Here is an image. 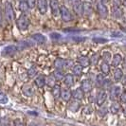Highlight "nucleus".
Returning a JSON list of instances; mask_svg holds the SVG:
<instances>
[{"label":"nucleus","instance_id":"nucleus-1","mask_svg":"<svg viewBox=\"0 0 126 126\" xmlns=\"http://www.w3.org/2000/svg\"><path fill=\"white\" fill-rule=\"evenodd\" d=\"M16 26L21 32H25L30 27V19L26 14H21L16 20Z\"/></svg>","mask_w":126,"mask_h":126},{"label":"nucleus","instance_id":"nucleus-2","mask_svg":"<svg viewBox=\"0 0 126 126\" xmlns=\"http://www.w3.org/2000/svg\"><path fill=\"white\" fill-rule=\"evenodd\" d=\"M4 12H5V17H6L7 21H8L9 23L13 22L14 17H15V13H14L13 7L11 2H6V3H5Z\"/></svg>","mask_w":126,"mask_h":126},{"label":"nucleus","instance_id":"nucleus-3","mask_svg":"<svg viewBox=\"0 0 126 126\" xmlns=\"http://www.w3.org/2000/svg\"><path fill=\"white\" fill-rule=\"evenodd\" d=\"M60 14H61V18L64 22H69L72 20V14L70 13L69 10L63 5L60 6Z\"/></svg>","mask_w":126,"mask_h":126},{"label":"nucleus","instance_id":"nucleus-4","mask_svg":"<svg viewBox=\"0 0 126 126\" xmlns=\"http://www.w3.org/2000/svg\"><path fill=\"white\" fill-rule=\"evenodd\" d=\"M72 2V7L75 13L78 16H81L83 14V7H82V0H71Z\"/></svg>","mask_w":126,"mask_h":126},{"label":"nucleus","instance_id":"nucleus-5","mask_svg":"<svg viewBox=\"0 0 126 126\" xmlns=\"http://www.w3.org/2000/svg\"><path fill=\"white\" fill-rule=\"evenodd\" d=\"M97 12L101 18H106L108 15V9L105 4L101 3V1L97 3Z\"/></svg>","mask_w":126,"mask_h":126},{"label":"nucleus","instance_id":"nucleus-6","mask_svg":"<svg viewBox=\"0 0 126 126\" xmlns=\"http://www.w3.org/2000/svg\"><path fill=\"white\" fill-rule=\"evenodd\" d=\"M18 50V47L15 46V45H10V46H7L5 47L2 51H1V54L3 56H11L14 53H16Z\"/></svg>","mask_w":126,"mask_h":126},{"label":"nucleus","instance_id":"nucleus-7","mask_svg":"<svg viewBox=\"0 0 126 126\" xmlns=\"http://www.w3.org/2000/svg\"><path fill=\"white\" fill-rule=\"evenodd\" d=\"M49 7L53 16L56 17L60 14V5L58 0H49Z\"/></svg>","mask_w":126,"mask_h":126},{"label":"nucleus","instance_id":"nucleus-8","mask_svg":"<svg viewBox=\"0 0 126 126\" xmlns=\"http://www.w3.org/2000/svg\"><path fill=\"white\" fill-rule=\"evenodd\" d=\"M106 100H107V93L105 91L101 90L98 93L97 97H96V103L98 106H102V104L106 101Z\"/></svg>","mask_w":126,"mask_h":126},{"label":"nucleus","instance_id":"nucleus-9","mask_svg":"<svg viewBox=\"0 0 126 126\" xmlns=\"http://www.w3.org/2000/svg\"><path fill=\"white\" fill-rule=\"evenodd\" d=\"M82 7H83V14H85L86 16H91V14L93 13L92 3L88 0H85L82 3Z\"/></svg>","mask_w":126,"mask_h":126},{"label":"nucleus","instance_id":"nucleus-10","mask_svg":"<svg viewBox=\"0 0 126 126\" xmlns=\"http://www.w3.org/2000/svg\"><path fill=\"white\" fill-rule=\"evenodd\" d=\"M47 0H37V8L38 11L41 14H45L47 12Z\"/></svg>","mask_w":126,"mask_h":126},{"label":"nucleus","instance_id":"nucleus-11","mask_svg":"<svg viewBox=\"0 0 126 126\" xmlns=\"http://www.w3.org/2000/svg\"><path fill=\"white\" fill-rule=\"evenodd\" d=\"M120 86H112L111 89H110V99L112 101H116L119 97H120Z\"/></svg>","mask_w":126,"mask_h":126},{"label":"nucleus","instance_id":"nucleus-12","mask_svg":"<svg viewBox=\"0 0 126 126\" xmlns=\"http://www.w3.org/2000/svg\"><path fill=\"white\" fill-rule=\"evenodd\" d=\"M81 88L82 89V91L84 93H88V92H91L92 90V82L90 80H82V83H81Z\"/></svg>","mask_w":126,"mask_h":126},{"label":"nucleus","instance_id":"nucleus-13","mask_svg":"<svg viewBox=\"0 0 126 126\" xmlns=\"http://www.w3.org/2000/svg\"><path fill=\"white\" fill-rule=\"evenodd\" d=\"M77 62H78V64H80L82 68L88 67L90 65V60L87 56H79L77 58Z\"/></svg>","mask_w":126,"mask_h":126},{"label":"nucleus","instance_id":"nucleus-14","mask_svg":"<svg viewBox=\"0 0 126 126\" xmlns=\"http://www.w3.org/2000/svg\"><path fill=\"white\" fill-rule=\"evenodd\" d=\"M61 98L63 101H69L72 98V92L70 91L69 88H63L62 89L61 92Z\"/></svg>","mask_w":126,"mask_h":126},{"label":"nucleus","instance_id":"nucleus-15","mask_svg":"<svg viewBox=\"0 0 126 126\" xmlns=\"http://www.w3.org/2000/svg\"><path fill=\"white\" fill-rule=\"evenodd\" d=\"M65 64H66V60H64L63 58H57L54 61V67L58 70L65 68Z\"/></svg>","mask_w":126,"mask_h":126},{"label":"nucleus","instance_id":"nucleus-16","mask_svg":"<svg viewBox=\"0 0 126 126\" xmlns=\"http://www.w3.org/2000/svg\"><path fill=\"white\" fill-rule=\"evenodd\" d=\"M72 98L76 101H82L84 98V92L82 88H77L72 92Z\"/></svg>","mask_w":126,"mask_h":126},{"label":"nucleus","instance_id":"nucleus-17","mask_svg":"<svg viewBox=\"0 0 126 126\" xmlns=\"http://www.w3.org/2000/svg\"><path fill=\"white\" fill-rule=\"evenodd\" d=\"M22 92L27 97H32L34 94V89L32 86V84H25L22 87Z\"/></svg>","mask_w":126,"mask_h":126},{"label":"nucleus","instance_id":"nucleus-18","mask_svg":"<svg viewBox=\"0 0 126 126\" xmlns=\"http://www.w3.org/2000/svg\"><path fill=\"white\" fill-rule=\"evenodd\" d=\"M63 83H64L65 86H67V88L73 86V84H74V76L72 75V74L65 75L64 78H63Z\"/></svg>","mask_w":126,"mask_h":126},{"label":"nucleus","instance_id":"nucleus-19","mask_svg":"<svg viewBox=\"0 0 126 126\" xmlns=\"http://www.w3.org/2000/svg\"><path fill=\"white\" fill-rule=\"evenodd\" d=\"M34 82L36 84V86L39 87V88H43L46 84V77L44 75H39L35 78L34 80Z\"/></svg>","mask_w":126,"mask_h":126},{"label":"nucleus","instance_id":"nucleus-20","mask_svg":"<svg viewBox=\"0 0 126 126\" xmlns=\"http://www.w3.org/2000/svg\"><path fill=\"white\" fill-rule=\"evenodd\" d=\"M32 39L37 43V44H44L46 43V37H45L43 34L41 33H36V34H33L32 35Z\"/></svg>","mask_w":126,"mask_h":126},{"label":"nucleus","instance_id":"nucleus-21","mask_svg":"<svg viewBox=\"0 0 126 126\" xmlns=\"http://www.w3.org/2000/svg\"><path fill=\"white\" fill-rule=\"evenodd\" d=\"M72 73H73V75L77 76V77H80V76H82V66L80 65V64H74L73 66H72Z\"/></svg>","mask_w":126,"mask_h":126},{"label":"nucleus","instance_id":"nucleus-22","mask_svg":"<svg viewBox=\"0 0 126 126\" xmlns=\"http://www.w3.org/2000/svg\"><path fill=\"white\" fill-rule=\"evenodd\" d=\"M80 107H81L80 102H79V101H76V100L73 101H71L69 103V105H68V109L71 110L72 112H77V111L80 109Z\"/></svg>","mask_w":126,"mask_h":126},{"label":"nucleus","instance_id":"nucleus-23","mask_svg":"<svg viewBox=\"0 0 126 126\" xmlns=\"http://www.w3.org/2000/svg\"><path fill=\"white\" fill-rule=\"evenodd\" d=\"M61 92H62V89H61L59 84H56V85H54V86L52 87V95H53V97H54L56 100L61 97Z\"/></svg>","mask_w":126,"mask_h":126},{"label":"nucleus","instance_id":"nucleus-24","mask_svg":"<svg viewBox=\"0 0 126 126\" xmlns=\"http://www.w3.org/2000/svg\"><path fill=\"white\" fill-rule=\"evenodd\" d=\"M122 62V57L120 54H115L112 59V65L117 67L120 64V63Z\"/></svg>","mask_w":126,"mask_h":126},{"label":"nucleus","instance_id":"nucleus-25","mask_svg":"<svg viewBox=\"0 0 126 126\" xmlns=\"http://www.w3.org/2000/svg\"><path fill=\"white\" fill-rule=\"evenodd\" d=\"M55 82H56V80H55L53 74H50L47 77H46V84H47L49 87H53L54 85H56Z\"/></svg>","mask_w":126,"mask_h":126},{"label":"nucleus","instance_id":"nucleus-26","mask_svg":"<svg viewBox=\"0 0 126 126\" xmlns=\"http://www.w3.org/2000/svg\"><path fill=\"white\" fill-rule=\"evenodd\" d=\"M100 59H101V56L98 54V53H93L91 57L89 58V60H90V64H92V65H96V64H98V63L100 62Z\"/></svg>","mask_w":126,"mask_h":126},{"label":"nucleus","instance_id":"nucleus-27","mask_svg":"<svg viewBox=\"0 0 126 126\" xmlns=\"http://www.w3.org/2000/svg\"><path fill=\"white\" fill-rule=\"evenodd\" d=\"M100 68H101V73H102L103 75H108L109 72H110V66H109L108 63H105V62H103V63H101Z\"/></svg>","mask_w":126,"mask_h":126},{"label":"nucleus","instance_id":"nucleus-28","mask_svg":"<svg viewBox=\"0 0 126 126\" xmlns=\"http://www.w3.org/2000/svg\"><path fill=\"white\" fill-rule=\"evenodd\" d=\"M122 78H123V72H122V70L120 69V68H117V69L115 70V72H114V79H115V81L120 82Z\"/></svg>","mask_w":126,"mask_h":126},{"label":"nucleus","instance_id":"nucleus-29","mask_svg":"<svg viewBox=\"0 0 126 126\" xmlns=\"http://www.w3.org/2000/svg\"><path fill=\"white\" fill-rule=\"evenodd\" d=\"M52 74H53V76H54V78H55L56 81H62V80H63V78H64V75H63L62 70L56 69Z\"/></svg>","mask_w":126,"mask_h":126},{"label":"nucleus","instance_id":"nucleus-30","mask_svg":"<svg viewBox=\"0 0 126 126\" xmlns=\"http://www.w3.org/2000/svg\"><path fill=\"white\" fill-rule=\"evenodd\" d=\"M120 109V105L118 102H113L110 106V112L112 114H117Z\"/></svg>","mask_w":126,"mask_h":126},{"label":"nucleus","instance_id":"nucleus-31","mask_svg":"<svg viewBox=\"0 0 126 126\" xmlns=\"http://www.w3.org/2000/svg\"><path fill=\"white\" fill-rule=\"evenodd\" d=\"M19 7H20V10H21V12L22 13H26L30 8H29V5H28V3H27V1L26 0H21L20 1V3H19Z\"/></svg>","mask_w":126,"mask_h":126},{"label":"nucleus","instance_id":"nucleus-32","mask_svg":"<svg viewBox=\"0 0 126 126\" xmlns=\"http://www.w3.org/2000/svg\"><path fill=\"white\" fill-rule=\"evenodd\" d=\"M104 81H105V79H104L103 75H101V74H98L97 75V77H96V83H97L98 86H102Z\"/></svg>","mask_w":126,"mask_h":126},{"label":"nucleus","instance_id":"nucleus-33","mask_svg":"<svg viewBox=\"0 0 126 126\" xmlns=\"http://www.w3.org/2000/svg\"><path fill=\"white\" fill-rule=\"evenodd\" d=\"M112 12H113V15L115 16V17L119 18V17L121 16V11H120V7H113Z\"/></svg>","mask_w":126,"mask_h":126},{"label":"nucleus","instance_id":"nucleus-34","mask_svg":"<svg viewBox=\"0 0 126 126\" xmlns=\"http://www.w3.org/2000/svg\"><path fill=\"white\" fill-rule=\"evenodd\" d=\"M101 59H102L103 62H105V63L109 62V61L111 60V54H110V52L104 51V52L102 53V55H101Z\"/></svg>","mask_w":126,"mask_h":126},{"label":"nucleus","instance_id":"nucleus-35","mask_svg":"<svg viewBox=\"0 0 126 126\" xmlns=\"http://www.w3.org/2000/svg\"><path fill=\"white\" fill-rule=\"evenodd\" d=\"M37 75V69L34 67V66H32L31 67L29 71H28V76H29V78H33V77H35V76Z\"/></svg>","mask_w":126,"mask_h":126},{"label":"nucleus","instance_id":"nucleus-36","mask_svg":"<svg viewBox=\"0 0 126 126\" xmlns=\"http://www.w3.org/2000/svg\"><path fill=\"white\" fill-rule=\"evenodd\" d=\"M8 102V97L4 93L0 92V104H5Z\"/></svg>","mask_w":126,"mask_h":126},{"label":"nucleus","instance_id":"nucleus-37","mask_svg":"<svg viewBox=\"0 0 126 126\" xmlns=\"http://www.w3.org/2000/svg\"><path fill=\"white\" fill-rule=\"evenodd\" d=\"M107 108L106 107H103V106H101V108L99 109V111H98V114L101 116V117H104L106 114H107Z\"/></svg>","mask_w":126,"mask_h":126},{"label":"nucleus","instance_id":"nucleus-38","mask_svg":"<svg viewBox=\"0 0 126 126\" xmlns=\"http://www.w3.org/2000/svg\"><path fill=\"white\" fill-rule=\"evenodd\" d=\"M93 112V108L91 105H86L85 107L83 108V113L86 114V115H89V114H92Z\"/></svg>","mask_w":126,"mask_h":126},{"label":"nucleus","instance_id":"nucleus-39","mask_svg":"<svg viewBox=\"0 0 126 126\" xmlns=\"http://www.w3.org/2000/svg\"><path fill=\"white\" fill-rule=\"evenodd\" d=\"M93 41H94L95 43L101 44V43H106V42H107V39H105V38H101V37H98V38H94Z\"/></svg>","mask_w":126,"mask_h":126},{"label":"nucleus","instance_id":"nucleus-40","mask_svg":"<svg viewBox=\"0 0 126 126\" xmlns=\"http://www.w3.org/2000/svg\"><path fill=\"white\" fill-rule=\"evenodd\" d=\"M26 1H27V3H28L30 9H33L35 7V3H36L35 0H26Z\"/></svg>","mask_w":126,"mask_h":126},{"label":"nucleus","instance_id":"nucleus-41","mask_svg":"<svg viewBox=\"0 0 126 126\" xmlns=\"http://www.w3.org/2000/svg\"><path fill=\"white\" fill-rule=\"evenodd\" d=\"M13 126H24V123L20 119H16L13 121Z\"/></svg>","mask_w":126,"mask_h":126},{"label":"nucleus","instance_id":"nucleus-42","mask_svg":"<svg viewBox=\"0 0 126 126\" xmlns=\"http://www.w3.org/2000/svg\"><path fill=\"white\" fill-rule=\"evenodd\" d=\"M1 126H10L9 120H8L7 118H3V119H1Z\"/></svg>","mask_w":126,"mask_h":126},{"label":"nucleus","instance_id":"nucleus-43","mask_svg":"<svg viewBox=\"0 0 126 126\" xmlns=\"http://www.w3.org/2000/svg\"><path fill=\"white\" fill-rule=\"evenodd\" d=\"M120 101L121 102H123V103H125L126 102V91H123L121 94H120Z\"/></svg>","mask_w":126,"mask_h":126},{"label":"nucleus","instance_id":"nucleus-44","mask_svg":"<svg viewBox=\"0 0 126 126\" xmlns=\"http://www.w3.org/2000/svg\"><path fill=\"white\" fill-rule=\"evenodd\" d=\"M121 3H122L121 0H113V6L114 7H120Z\"/></svg>","mask_w":126,"mask_h":126},{"label":"nucleus","instance_id":"nucleus-45","mask_svg":"<svg viewBox=\"0 0 126 126\" xmlns=\"http://www.w3.org/2000/svg\"><path fill=\"white\" fill-rule=\"evenodd\" d=\"M50 36H51V38H53V39H59V38L61 37V35L58 34V33H51Z\"/></svg>","mask_w":126,"mask_h":126},{"label":"nucleus","instance_id":"nucleus-46","mask_svg":"<svg viewBox=\"0 0 126 126\" xmlns=\"http://www.w3.org/2000/svg\"><path fill=\"white\" fill-rule=\"evenodd\" d=\"M2 24H3V13H2L1 9H0V28L2 27Z\"/></svg>","mask_w":126,"mask_h":126},{"label":"nucleus","instance_id":"nucleus-47","mask_svg":"<svg viewBox=\"0 0 126 126\" xmlns=\"http://www.w3.org/2000/svg\"><path fill=\"white\" fill-rule=\"evenodd\" d=\"M123 67L126 68V57L124 58V60H123Z\"/></svg>","mask_w":126,"mask_h":126},{"label":"nucleus","instance_id":"nucleus-48","mask_svg":"<svg viewBox=\"0 0 126 126\" xmlns=\"http://www.w3.org/2000/svg\"><path fill=\"white\" fill-rule=\"evenodd\" d=\"M100 1H101V3H103V4H106V3H107L108 0H100Z\"/></svg>","mask_w":126,"mask_h":126},{"label":"nucleus","instance_id":"nucleus-49","mask_svg":"<svg viewBox=\"0 0 126 126\" xmlns=\"http://www.w3.org/2000/svg\"><path fill=\"white\" fill-rule=\"evenodd\" d=\"M123 114H124V116L126 117V106L124 107V109H123Z\"/></svg>","mask_w":126,"mask_h":126},{"label":"nucleus","instance_id":"nucleus-50","mask_svg":"<svg viewBox=\"0 0 126 126\" xmlns=\"http://www.w3.org/2000/svg\"><path fill=\"white\" fill-rule=\"evenodd\" d=\"M123 83H124V84L126 85V76L124 77V79H123Z\"/></svg>","mask_w":126,"mask_h":126},{"label":"nucleus","instance_id":"nucleus-51","mask_svg":"<svg viewBox=\"0 0 126 126\" xmlns=\"http://www.w3.org/2000/svg\"><path fill=\"white\" fill-rule=\"evenodd\" d=\"M31 126H37V125H36L35 123H32V124H31Z\"/></svg>","mask_w":126,"mask_h":126},{"label":"nucleus","instance_id":"nucleus-52","mask_svg":"<svg viewBox=\"0 0 126 126\" xmlns=\"http://www.w3.org/2000/svg\"><path fill=\"white\" fill-rule=\"evenodd\" d=\"M0 126H1V118H0Z\"/></svg>","mask_w":126,"mask_h":126},{"label":"nucleus","instance_id":"nucleus-53","mask_svg":"<svg viewBox=\"0 0 126 126\" xmlns=\"http://www.w3.org/2000/svg\"><path fill=\"white\" fill-rule=\"evenodd\" d=\"M82 1H85V0H82Z\"/></svg>","mask_w":126,"mask_h":126}]
</instances>
